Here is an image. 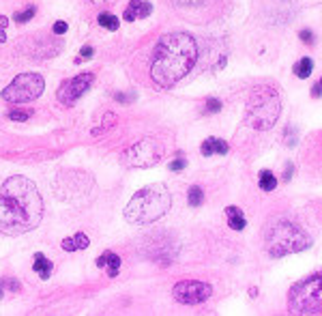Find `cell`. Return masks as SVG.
I'll list each match as a JSON object with an SVG mask.
<instances>
[{
	"label": "cell",
	"mask_w": 322,
	"mask_h": 316,
	"mask_svg": "<svg viewBox=\"0 0 322 316\" xmlns=\"http://www.w3.org/2000/svg\"><path fill=\"white\" fill-rule=\"evenodd\" d=\"M43 200L37 185L26 176H9L0 189V233L22 235L39 226Z\"/></svg>",
	"instance_id": "1"
},
{
	"label": "cell",
	"mask_w": 322,
	"mask_h": 316,
	"mask_svg": "<svg viewBox=\"0 0 322 316\" xmlns=\"http://www.w3.org/2000/svg\"><path fill=\"white\" fill-rule=\"evenodd\" d=\"M198 60V43L189 33L159 37L151 60V80L159 88H172L189 73Z\"/></svg>",
	"instance_id": "2"
},
{
	"label": "cell",
	"mask_w": 322,
	"mask_h": 316,
	"mask_svg": "<svg viewBox=\"0 0 322 316\" xmlns=\"http://www.w3.org/2000/svg\"><path fill=\"white\" fill-rule=\"evenodd\" d=\"M172 207V196L163 183H153L133 194L125 207V219L131 224H151L161 219Z\"/></svg>",
	"instance_id": "3"
},
{
	"label": "cell",
	"mask_w": 322,
	"mask_h": 316,
	"mask_svg": "<svg viewBox=\"0 0 322 316\" xmlns=\"http://www.w3.org/2000/svg\"><path fill=\"white\" fill-rule=\"evenodd\" d=\"M309 245L311 239L292 222L279 219V222H273L266 228V250L275 258L284 254H292V252H303Z\"/></svg>",
	"instance_id": "4"
},
{
	"label": "cell",
	"mask_w": 322,
	"mask_h": 316,
	"mask_svg": "<svg viewBox=\"0 0 322 316\" xmlns=\"http://www.w3.org/2000/svg\"><path fill=\"white\" fill-rule=\"evenodd\" d=\"M279 110H282V103L273 88H256L247 103V125L264 131L275 125Z\"/></svg>",
	"instance_id": "5"
},
{
	"label": "cell",
	"mask_w": 322,
	"mask_h": 316,
	"mask_svg": "<svg viewBox=\"0 0 322 316\" xmlns=\"http://www.w3.org/2000/svg\"><path fill=\"white\" fill-rule=\"evenodd\" d=\"M288 301H290V310L296 314L322 312V273L294 284L288 295Z\"/></svg>",
	"instance_id": "6"
},
{
	"label": "cell",
	"mask_w": 322,
	"mask_h": 316,
	"mask_svg": "<svg viewBox=\"0 0 322 316\" xmlns=\"http://www.w3.org/2000/svg\"><path fill=\"white\" fill-rule=\"evenodd\" d=\"M45 80L39 73H19V76L3 91V99L9 103H28L41 97Z\"/></svg>",
	"instance_id": "7"
},
{
	"label": "cell",
	"mask_w": 322,
	"mask_h": 316,
	"mask_svg": "<svg viewBox=\"0 0 322 316\" xmlns=\"http://www.w3.org/2000/svg\"><path fill=\"white\" fill-rule=\"evenodd\" d=\"M161 157H163V146L155 138H144L125 153V162L133 168H148L159 164Z\"/></svg>",
	"instance_id": "8"
},
{
	"label": "cell",
	"mask_w": 322,
	"mask_h": 316,
	"mask_svg": "<svg viewBox=\"0 0 322 316\" xmlns=\"http://www.w3.org/2000/svg\"><path fill=\"white\" fill-rule=\"evenodd\" d=\"M174 299L183 303V305H198L202 301H206L213 295V288L206 282H195V280H185L179 282L172 290Z\"/></svg>",
	"instance_id": "9"
},
{
	"label": "cell",
	"mask_w": 322,
	"mask_h": 316,
	"mask_svg": "<svg viewBox=\"0 0 322 316\" xmlns=\"http://www.w3.org/2000/svg\"><path fill=\"white\" fill-rule=\"evenodd\" d=\"M92 82H95V76H92V73H80V76L71 78V80H65L60 84L56 97H58V101L62 105H73L82 95L92 86Z\"/></svg>",
	"instance_id": "10"
},
{
	"label": "cell",
	"mask_w": 322,
	"mask_h": 316,
	"mask_svg": "<svg viewBox=\"0 0 322 316\" xmlns=\"http://www.w3.org/2000/svg\"><path fill=\"white\" fill-rule=\"evenodd\" d=\"M176 9H181V13H206L209 9L215 7L217 0H172Z\"/></svg>",
	"instance_id": "11"
},
{
	"label": "cell",
	"mask_w": 322,
	"mask_h": 316,
	"mask_svg": "<svg viewBox=\"0 0 322 316\" xmlns=\"http://www.w3.org/2000/svg\"><path fill=\"white\" fill-rule=\"evenodd\" d=\"M153 11V5L146 0H131L125 9V22H136L138 17H148Z\"/></svg>",
	"instance_id": "12"
},
{
	"label": "cell",
	"mask_w": 322,
	"mask_h": 316,
	"mask_svg": "<svg viewBox=\"0 0 322 316\" xmlns=\"http://www.w3.org/2000/svg\"><path fill=\"white\" fill-rule=\"evenodd\" d=\"M200 151L204 157H211V155H228V151H230V146H228L226 140H219V138H206L200 146Z\"/></svg>",
	"instance_id": "13"
},
{
	"label": "cell",
	"mask_w": 322,
	"mask_h": 316,
	"mask_svg": "<svg viewBox=\"0 0 322 316\" xmlns=\"http://www.w3.org/2000/svg\"><path fill=\"white\" fill-rule=\"evenodd\" d=\"M97 265L99 267H106L108 265V276L110 278H116L118 276V269H120V258L114 254V252H106L103 256L97 258Z\"/></svg>",
	"instance_id": "14"
},
{
	"label": "cell",
	"mask_w": 322,
	"mask_h": 316,
	"mask_svg": "<svg viewBox=\"0 0 322 316\" xmlns=\"http://www.w3.org/2000/svg\"><path fill=\"white\" fill-rule=\"evenodd\" d=\"M226 215H228V226H230L232 230H245L247 222L243 217V211L238 207H228L226 209Z\"/></svg>",
	"instance_id": "15"
},
{
	"label": "cell",
	"mask_w": 322,
	"mask_h": 316,
	"mask_svg": "<svg viewBox=\"0 0 322 316\" xmlns=\"http://www.w3.org/2000/svg\"><path fill=\"white\" fill-rule=\"evenodd\" d=\"M37 273H39V278L41 280H47L52 276V269H54V265H52V260H47L43 254H35V267H33Z\"/></svg>",
	"instance_id": "16"
},
{
	"label": "cell",
	"mask_w": 322,
	"mask_h": 316,
	"mask_svg": "<svg viewBox=\"0 0 322 316\" xmlns=\"http://www.w3.org/2000/svg\"><path fill=\"white\" fill-rule=\"evenodd\" d=\"M292 71H294V76H296L299 80H307V78L311 76V71H314V60L307 58V56L301 58L299 62H294Z\"/></svg>",
	"instance_id": "17"
},
{
	"label": "cell",
	"mask_w": 322,
	"mask_h": 316,
	"mask_svg": "<svg viewBox=\"0 0 322 316\" xmlns=\"http://www.w3.org/2000/svg\"><path fill=\"white\" fill-rule=\"evenodd\" d=\"M97 22H99V26H101V28H106V30H118V26H120L118 17H116V15H112V13H108V11L99 13Z\"/></svg>",
	"instance_id": "18"
},
{
	"label": "cell",
	"mask_w": 322,
	"mask_h": 316,
	"mask_svg": "<svg viewBox=\"0 0 322 316\" xmlns=\"http://www.w3.org/2000/svg\"><path fill=\"white\" fill-rule=\"evenodd\" d=\"M258 178H260V189H262V192H273V189L277 187V176L271 170H262Z\"/></svg>",
	"instance_id": "19"
},
{
	"label": "cell",
	"mask_w": 322,
	"mask_h": 316,
	"mask_svg": "<svg viewBox=\"0 0 322 316\" xmlns=\"http://www.w3.org/2000/svg\"><path fill=\"white\" fill-rule=\"evenodd\" d=\"M187 202H189L191 207H200L204 202V192L200 185H191L189 192H187Z\"/></svg>",
	"instance_id": "20"
},
{
	"label": "cell",
	"mask_w": 322,
	"mask_h": 316,
	"mask_svg": "<svg viewBox=\"0 0 322 316\" xmlns=\"http://www.w3.org/2000/svg\"><path fill=\"white\" fill-rule=\"evenodd\" d=\"M35 13H37V9L35 7H28V9H24V11H17L13 19H15L17 24H24V22H28V19H33Z\"/></svg>",
	"instance_id": "21"
},
{
	"label": "cell",
	"mask_w": 322,
	"mask_h": 316,
	"mask_svg": "<svg viewBox=\"0 0 322 316\" xmlns=\"http://www.w3.org/2000/svg\"><path fill=\"white\" fill-rule=\"evenodd\" d=\"M73 241H76V247H78V252H80V250H86V247L90 245V239H88L84 233H78V235H73Z\"/></svg>",
	"instance_id": "22"
},
{
	"label": "cell",
	"mask_w": 322,
	"mask_h": 316,
	"mask_svg": "<svg viewBox=\"0 0 322 316\" xmlns=\"http://www.w3.org/2000/svg\"><path fill=\"white\" fill-rule=\"evenodd\" d=\"M219 110H221V101L219 99H215V97L206 99V114H217Z\"/></svg>",
	"instance_id": "23"
},
{
	"label": "cell",
	"mask_w": 322,
	"mask_h": 316,
	"mask_svg": "<svg viewBox=\"0 0 322 316\" xmlns=\"http://www.w3.org/2000/svg\"><path fill=\"white\" fill-rule=\"evenodd\" d=\"M7 117L11 119V121H28L30 112H24V110H9V112H7Z\"/></svg>",
	"instance_id": "24"
},
{
	"label": "cell",
	"mask_w": 322,
	"mask_h": 316,
	"mask_svg": "<svg viewBox=\"0 0 322 316\" xmlns=\"http://www.w3.org/2000/svg\"><path fill=\"white\" fill-rule=\"evenodd\" d=\"M299 37H301V41H303L305 46H314V33H311L309 28H303V30H301Z\"/></svg>",
	"instance_id": "25"
},
{
	"label": "cell",
	"mask_w": 322,
	"mask_h": 316,
	"mask_svg": "<svg viewBox=\"0 0 322 316\" xmlns=\"http://www.w3.org/2000/svg\"><path fill=\"white\" fill-rule=\"evenodd\" d=\"M185 166H187V162H185V157H179V160H174V162H170V166H168V168H170V170H172V172H181V170H183V168H185Z\"/></svg>",
	"instance_id": "26"
},
{
	"label": "cell",
	"mask_w": 322,
	"mask_h": 316,
	"mask_svg": "<svg viewBox=\"0 0 322 316\" xmlns=\"http://www.w3.org/2000/svg\"><path fill=\"white\" fill-rule=\"evenodd\" d=\"M92 54H95V50H92L90 46H84V48L80 50V56H78V60H76V62H82L84 58H92Z\"/></svg>",
	"instance_id": "27"
},
{
	"label": "cell",
	"mask_w": 322,
	"mask_h": 316,
	"mask_svg": "<svg viewBox=\"0 0 322 316\" xmlns=\"http://www.w3.org/2000/svg\"><path fill=\"white\" fill-rule=\"evenodd\" d=\"M7 24H9V19L5 15H0V43H5V41H7V33H5Z\"/></svg>",
	"instance_id": "28"
},
{
	"label": "cell",
	"mask_w": 322,
	"mask_h": 316,
	"mask_svg": "<svg viewBox=\"0 0 322 316\" xmlns=\"http://www.w3.org/2000/svg\"><path fill=\"white\" fill-rule=\"evenodd\" d=\"M62 250H65V252H78L73 237H69V239H65V241H62Z\"/></svg>",
	"instance_id": "29"
},
{
	"label": "cell",
	"mask_w": 322,
	"mask_h": 316,
	"mask_svg": "<svg viewBox=\"0 0 322 316\" xmlns=\"http://www.w3.org/2000/svg\"><path fill=\"white\" fill-rule=\"evenodd\" d=\"M52 30H54V35H65L67 33V22H56L54 26H52Z\"/></svg>",
	"instance_id": "30"
},
{
	"label": "cell",
	"mask_w": 322,
	"mask_h": 316,
	"mask_svg": "<svg viewBox=\"0 0 322 316\" xmlns=\"http://www.w3.org/2000/svg\"><path fill=\"white\" fill-rule=\"evenodd\" d=\"M5 284L9 286V290H13V292H17V290H19V286H22V284H19L17 280H5Z\"/></svg>",
	"instance_id": "31"
},
{
	"label": "cell",
	"mask_w": 322,
	"mask_h": 316,
	"mask_svg": "<svg viewBox=\"0 0 322 316\" xmlns=\"http://www.w3.org/2000/svg\"><path fill=\"white\" fill-rule=\"evenodd\" d=\"M320 95H322V84L318 82V84H314V86H311V97H320Z\"/></svg>",
	"instance_id": "32"
},
{
	"label": "cell",
	"mask_w": 322,
	"mask_h": 316,
	"mask_svg": "<svg viewBox=\"0 0 322 316\" xmlns=\"http://www.w3.org/2000/svg\"><path fill=\"white\" fill-rule=\"evenodd\" d=\"M292 170H294V168H292V164H288V168L284 170V181H286V183L290 181V178H292Z\"/></svg>",
	"instance_id": "33"
},
{
	"label": "cell",
	"mask_w": 322,
	"mask_h": 316,
	"mask_svg": "<svg viewBox=\"0 0 322 316\" xmlns=\"http://www.w3.org/2000/svg\"><path fill=\"white\" fill-rule=\"evenodd\" d=\"M114 0H90V5H95V7H106V5H112Z\"/></svg>",
	"instance_id": "34"
},
{
	"label": "cell",
	"mask_w": 322,
	"mask_h": 316,
	"mask_svg": "<svg viewBox=\"0 0 322 316\" xmlns=\"http://www.w3.org/2000/svg\"><path fill=\"white\" fill-rule=\"evenodd\" d=\"M3 288L5 286H3V280H0V299H3Z\"/></svg>",
	"instance_id": "35"
},
{
	"label": "cell",
	"mask_w": 322,
	"mask_h": 316,
	"mask_svg": "<svg viewBox=\"0 0 322 316\" xmlns=\"http://www.w3.org/2000/svg\"><path fill=\"white\" fill-rule=\"evenodd\" d=\"M320 84H322V80H320Z\"/></svg>",
	"instance_id": "36"
}]
</instances>
